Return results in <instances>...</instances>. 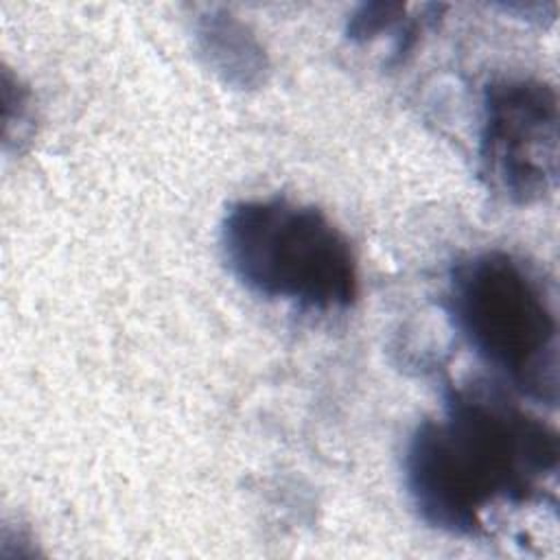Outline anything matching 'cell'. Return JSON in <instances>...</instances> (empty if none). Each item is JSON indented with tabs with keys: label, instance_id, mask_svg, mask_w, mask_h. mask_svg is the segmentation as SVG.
Instances as JSON below:
<instances>
[{
	"label": "cell",
	"instance_id": "4",
	"mask_svg": "<svg viewBox=\"0 0 560 560\" xmlns=\"http://www.w3.org/2000/svg\"><path fill=\"white\" fill-rule=\"evenodd\" d=\"M560 107L556 88L532 77L486 85L479 118V175L512 206L545 201L558 184Z\"/></svg>",
	"mask_w": 560,
	"mask_h": 560
},
{
	"label": "cell",
	"instance_id": "6",
	"mask_svg": "<svg viewBox=\"0 0 560 560\" xmlns=\"http://www.w3.org/2000/svg\"><path fill=\"white\" fill-rule=\"evenodd\" d=\"M444 7L422 4L418 11H409L402 2H365L352 11L346 24L350 42L368 46L378 39H389V63L400 61L418 42V35L435 22Z\"/></svg>",
	"mask_w": 560,
	"mask_h": 560
},
{
	"label": "cell",
	"instance_id": "5",
	"mask_svg": "<svg viewBox=\"0 0 560 560\" xmlns=\"http://www.w3.org/2000/svg\"><path fill=\"white\" fill-rule=\"evenodd\" d=\"M195 44L203 63L234 90H258L269 77V57L256 33L225 9L195 20Z\"/></svg>",
	"mask_w": 560,
	"mask_h": 560
},
{
	"label": "cell",
	"instance_id": "3",
	"mask_svg": "<svg viewBox=\"0 0 560 560\" xmlns=\"http://www.w3.org/2000/svg\"><path fill=\"white\" fill-rule=\"evenodd\" d=\"M219 243L232 276L267 300L339 311L359 295L350 241L315 206L282 197L236 201L221 221Z\"/></svg>",
	"mask_w": 560,
	"mask_h": 560
},
{
	"label": "cell",
	"instance_id": "2",
	"mask_svg": "<svg viewBox=\"0 0 560 560\" xmlns=\"http://www.w3.org/2000/svg\"><path fill=\"white\" fill-rule=\"evenodd\" d=\"M446 311L475 354L523 396L558 402V315L542 276L521 256L483 249L459 258Z\"/></svg>",
	"mask_w": 560,
	"mask_h": 560
},
{
	"label": "cell",
	"instance_id": "1",
	"mask_svg": "<svg viewBox=\"0 0 560 560\" xmlns=\"http://www.w3.org/2000/svg\"><path fill=\"white\" fill-rule=\"evenodd\" d=\"M558 433L494 389L455 387L440 416L416 427L405 486L420 518L453 536H479L501 508L553 501Z\"/></svg>",
	"mask_w": 560,
	"mask_h": 560
}]
</instances>
